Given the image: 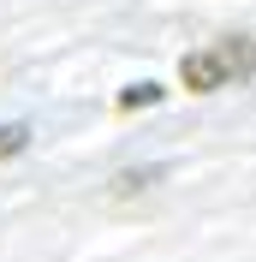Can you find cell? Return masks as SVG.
I'll use <instances>...</instances> for the list:
<instances>
[{
    "mask_svg": "<svg viewBox=\"0 0 256 262\" xmlns=\"http://www.w3.org/2000/svg\"><path fill=\"white\" fill-rule=\"evenodd\" d=\"M179 83L191 90V96H215V90H226V66H221V54L215 48H197V54H185L179 60Z\"/></svg>",
    "mask_w": 256,
    "mask_h": 262,
    "instance_id": "1",
    "label": "cell"
},
{
    "mask_svg": "<svg viewBox=\"0 0 256 262\" xmlns=\"http://www.w3.org/2000/svg\"><path fill=\"white\" fill-rule=\"evenodd\" d=\"M215 54H221V66H226L232 83L256 72V42H250V36H226V42H215Z\"/></svg>",
    "mask_w": 256,
    "mask_h": 262,
    "instance_id": "2",
    "label": "cell"
},
{
    "mask_svg": "<svg viewBox=\"0 0 256 262\" xmlns=\"http://www.w3.org/2000/svg\"><path fill=\"white\" fill-rule=\"evenodd\" d=\"M167 179V167H125V173H113V196L125 203V196H143Z\"/></svg>",
    "mask_w": 256,
    "mask_h": 262,
    "instance_id": "3",
    "label": "cell"
},
{
    "mask_svg": "<svg viewBox=\"0 0 256 262\" xmlns=\"http://www.w3.org/2000/svg\"><path fill=\"white\" fill-rule=\"evenodd\" d=\"M24 149H30V125H24V119H6V125H0V161H12Z\"/></svg>",
    "mask_w": 256,
    "mask_h": 262,
    "instance_id": "4",
    "label": "cell"
},
{
    "mask_svg": "<svg viewBox=\"0 0 256 262\" xmlns=\"http://www.w3.org/2000/svg\"><path fill=\"white\" fill-rule=\"evenodd\" d=\"M161 101V83H131V90H119V114H131V107H155Z\"/></svg>",
    "mask_w": 256,
    "mask_h": 262,
    "instance_id": "5",
    "label": "cell"
}]
</instances>
